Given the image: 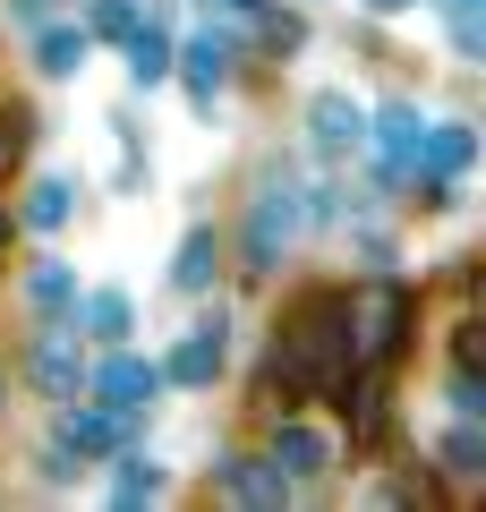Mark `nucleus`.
<instances>
[{
  "instance_id": "obj_1",
  "label": "nucleus",
  "mask_w": 486,
  "mask_h": 512,
  "mask_svg": "<svg viewBox=\"0 0 486 512\" xmlns=\"http://www.w3.org/2000/svg\"><path fill=\"white\" fill-rule=\"evenodd\" d=\"M273 376L290 393H333V384H350V299H333V291L307 299L282 325V342H273Z\"/></svg>"
},
{
  "instance_id": "obj_2",
  "label": "nucleus",
  "mask_w": 486,
  "mask_h": 512,
  "mask_svg": "<svg viewBox=\"0 0 486 512\" xmlns=\"http://www.w3.org/2000/svg\"><path fill=\"white\" fill-rule=\"evenodd\" d=\"M290 239H299V188L273 180V188H256V214H248V265H256V274L282 265Z\"/></svg>"
},
{
  "instance_id": "obj_3",
  "label": "nucleus",
  "mask_w": 486,
  "mask_h": 512,
  "mask_svg": "<svg viewBox=\"0 0 486 512\" xmlns=\"http://www.w3.org/2000/svg\"><path fill=\"white\" fill-rule=\"evenodd\" d=\"M401 316H410V299H401L393 282H376V291L350 308V359H393L401 350Z\"/></svg>"
},
{
  "instance_id": "obj_4",
  "label": "nucleus",
  "mask_w": 486,
  "mask_h": 512,
  "mask_svg": "<svg viewBox=\"0 0 486 512\" xmlns=\"http://www.w3.org/2000/svg\"><path fill=\"white\" fill-rule=\"evenodd\" d=\"M273 470H282L290 487H299V478H324V470H333V436L307 427V419H282V427H273Z\"/></svg>"
},
{
  "instance_id": "obj_5",
  "label": "nucleus",
  "mask_w": 486,
  "mask_h": 512,
  "mask_svg": "<svg viewBox=\"0 0 486 512\" xmlns=\"http://www.w3.org/2000/svg\"><path fill=\"white\" fill-rule=\"evenodd\" d=\"M94 393H103V410H145V402L162 393V367H154V359H128V350H120V359L94 367Z\"/></svg>"
},
{
  "instance_id": "obj_6",
  "label": "nucleus",
  "mask_w": 486,
  "mask_h": 512,
  "mask_svg": "<svg viewBox=\"0 0 486 512\" xmlns=\"http://www.w3.org/2000/svg\"><path fill=\"white\" fill-rule=\"evenodd\" d=\"M307 137H316L324 154H359L367 146V111L350 103V94H316V103H307Z\"/></svg>"
},
{
  "instance_id": "obj_7",
  "label": "nucleus",
  "mask_w": 486,
  "mask_h": 512,
  "mask_svg": "<svg viewBox=\"0 0 486 512\" xmlns=\"http://www.w3.org/2000/svg\"><path fill=\"white\" fill-rule=\"evenodd\" d=\"M231 60H239V35H231V26L188 35V86H197V103H214V86L231 77Z\"/></svg>"
},
{
  "instance_id": "obj_8",
  "label": "nucleus",
  "mask_w": 486,
  "mask_h": 512,
  "mask_svg": "<svg viewBox=\"0 0 486 512\" xmlns=\"http://www.w3.org/2000/svg\"><path fill=\"white\" fill-rule=\"evenodd\" d=\"M162 376H171V384H214L222 376V325H197L171 359H162Z\"/></svg>"
},
{
  "instance_id": "obj_9",
  "label": "nucleus",
  "mask_w": 486,
  "mask_h": 512,
  "mask_svg": "<svg viewBox=\"0 0 486 512\" xmlns=\"http://www.w3.org/2000/svg\"><path fill=\"white\" fill-rule=\"evenodd\" d=\"M469 154H478V137H469L461 120H444V128H418V163H427L435 180H461V171H469Z\"/></svg>"
},
{
  "instance_id": "obj_10",
  "label": "nucleus",
  "mask_w": 486,
  "mask_h": 512,
  "mask_svg": "<svg viewBox=\"0 0 486 512\" xmlns=\"http://www.w3.org/2000/svg\"><path fill=\"white\" fill-rule=\"evenodd\" d=\"M222 495H231V504H282L290 478L273 470V461H222Z\"/></svg>"
},
{
  "instance_id": "obj_11",
  "label": "nucleus",
  "mask_w": 486,
  "mask_h": 512,
  "mask_svg": "<svg viewBox=\"0 0 486 512\" xmlns=\"http://www.w3.org/2000/svg\"><path fill=\"white\" fill-rule=\"evenodd\" d=\"M35 393H52V402H69V393H77V342H69V333H43V350H35Z\"/></svg>"
},
{
  "instance_id": "obj_12",
  "label": "nucleus",
  "mask_w": 486,
  "mask_h": 512,
  "mask_svg": "<svg viewBox=\"0 0 486 512\" xmlns=\"http://www.w3.org/2000/svg\"><path fill=\"white\" fill-rule=\"evenodd\" d=\"M86 26H43V35H35V69L43 77H77V69H86Z\"/></svg>"
},
{
  "instance_id": "obj_13",
  "label": "nucleus",
  "mask_w": 486,
  "mask_h": 512,
  "mask_svg": "<svg viewBox=\"0 0 486 512\" xmlns=\"http://www.w3.org/2000/svg\"><path fill=\"white\" fill-rule=\"evenodd\" d=\"M214 265H222V239H214V231H188V239H180V265H171V282H180V291H205V282H214Z\"/></svg>"
},
{
  "instance_id": "obj_14",
  "label": "nucleus",
  "mask_w": 486,
  "mask_h": 512,
  "mask_svg": "<svg viewBox=\"0 0 486 512\" xmlns=\"http://www.w3.org/2000/svg\"><path fill=\"white\" fill-rule=\"evenodd\" d=\"M26 308H35V316L77 308V274H69V265H35V282H26Z\"/></svg>"
},
{
  "instance_id": "obj_15",
  "label": "nucleus",
  "mask_w": 486,
  "mask_h": 512,
  "mask_svg": "<svg viewBox=\"0 0 486 512\" xmlns=\"http://www.w3.org/2000/svg\"><path fill=\"white\" fill-rule=\"evenodd\" d=\"M418 128H427V120H418L410 103H384V128H376V137H384V163H418Z\"/></svg>"
},
{
  "instance_id": "obj_16",
  "label": "nucleus",
  "mask_w": 486,
  "mask_h": 512,
  "mask_svg": "<svg viewBox=\"0 0 486 512\" xmlns=\"http://www.w3.org/2000/svg\"><path fill=\"white\" fill-rule=\"evenodd\" d=\"M128 77H137V86H162V77H171V43H162L154 26L128 35Z\"/></svg>"
},
{
  "instance_id": "obj_17",
  "label": "nucleus",
  "mask_w": 486,
  "mask_h": 512,
  "mask_svg": "<svg viewBox=\"0 0 486 512\" xmlns=\"http://www.w3.org/2000/svg\"><path fill=\"white\" fill-rule=\"evenodd\" d=\"M111 444V419H94V410H69V419H60V453L69 461H94Z\"/></svg>"
},
{
  "instance_id": "obj_18",
  "label": "nucleus",
  "mask_w": 486,
  "mask_h": 512,
  "mask_svg": "<svg viewBox=\"0 0 486 512\" xmlns=\"http://www.w3.org/2000/svg\"><path fill=\"white\" fill-rule=\"evenodd\" d=\"M26 222H35V231H60V222H69V180H35V197H26Z\"/></svg>"
},
{
  "instance_id": "obj_19",
  "label": "nucleus",
  "mask_w": 486,
  "mask_h": 512,
  "mask_svg": "<svg viewBox=\"0 0 486 512\" xmlns=\"http://www.w3.org/2000/svg\"><path fill=\"white\" fill-rule=\"evenodd\" d=\"M86 333H94V342H120V333H128V299L120 291H94L86 299Z\"/></svg>"
},
{
  "instance_id": "obj_20",
  "label": "nucleus",
  "mask_w": 486,
  "mask_h": 512,
  "mask_svg": "<svg viewBox=\"0 0 486 512\" xmlns=\"http://www.w3.org/2000/svg\"><path fill=\"white\" fill-rule=\"evenodd\" d=\"M444 470L452 478H478L486 470V436H478V427H452V436H444Z\"/></svg>"
},
{
  "instance_id": "obj_21",
  "label": "nucleus",
  "mask_w": 486,
  "mask_h": 512,
  "mask_svg": "<svg viewBox=\"0 0 486 512\" xmlns=\"http://www.w3.org/2000/svg\"><path fill=\"white\" fill-rule=\"evenodd\" d=\"M111 495H120V504H145V495H162V470H154L145 453H128L120 478H111Z\"/></svg>"
},
{
  "instance_id": "obj_22",
  "label": "nucleus",
  "mask_w": 486,
  "mask_h": 512,
  "mask_svg": "<svg viewBox=\"0 0 486 512\" xmlns=\"http://www.w3.org/2000/svg\"><path fill=\"white\" fill-rule=\"evenodd\" d=\"M94 35H137V18H128V0H111V9H94Z\"/></svg>"
},
{
  "instance_id": "obj_23",
  "label": "nucleus",
  "mask_w": 486,
  "mask_h": 512,
  "mask_svg": "<svg viewBox=\"0 0 486 512\" xmlns=\"http://www.w3.org/2000/svg\"><path fill=\"white\" fill-rule=\"evenodd\" d=\"M367 9H376V18H401V9H410V0H367Z\"/></svg>"
},
{
  "instance_id": "obj_24",
  "label": "nucleus",
  "mask_w": 486,
  "mask_h": 512,
  "mask_svg": "<svg viewBox=\"0 0 486 512\" xmlns=\"http://www.w3.org/2000/svg\"><path fill=\"white\" fill-rule=\"evenodd\" d=\"M222 9H265V0H222Z\"/></svg>"
},
{
  "instance_id": "obj_25",
  "label": "nucleus",
  "mask_w": 486,
  "mask_h": 512,
  "mask_svg": "<svg viewBox=\"0 0 486 512\" xmlns=\"http://www.w3.org/2000/svg\"><path fill=\"white\" fill-rule=\"evenodd\" d=\"M0 231H9V214H0Z\"/></svg>"
}]
</instances>
